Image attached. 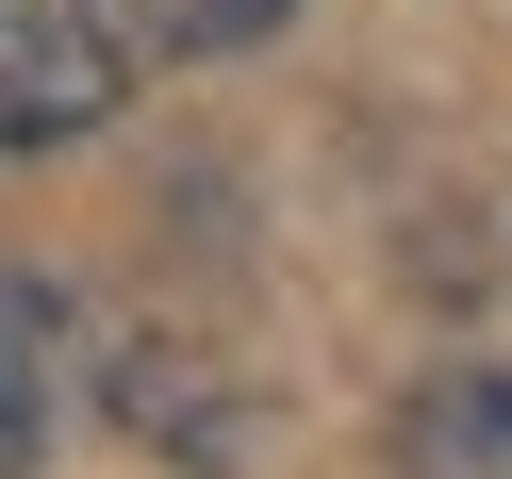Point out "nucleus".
Returning <instances> with one entry per match:
<instances>
[{
	"label": "nucleus",
	"instance_id": "7ed1b4c3",
	"mask_svg": "<svg viewBox=\"0 0 512 479\" xmlns=\"http://www.w3.org/2000/svg\"><path fill=\"white\" fill-rule=\"evenodd\" d=\"M34 463V364H17V331H0V479Z\"/></svg>",
	"mask_w": 512,
	"mask_h": 479
},
{
	"label": "nucleus",
	"instance_id": "f257e3e1",
	"mask_svg": "<svg viewBox=\"0 0 512 479\" xmlns=\"http://www.w3.org/2000/svg\"><path fill=\"white\" fill-rule=\"evenodd\" d=\"M149 0H0V149H67L133 100Z\"/></svg>",
	"mask_w": 512,
	"mask_h": 479
},
{
	"label": "nucleus",
	"instance_id": "f03ea898",
	"mask_svg": "<svg viewBox=\"0 0 512 479\" xmlns=\"http://www.w3.org/2000/svg\"><path fill=\"white\" fill-rule=\"evenodd\" d=\"M298 0H149V34H182V50H248V34H281Z\"/></svg>",
	"mask_w": 512,
	"mask_h": 479
}]
</instances>
